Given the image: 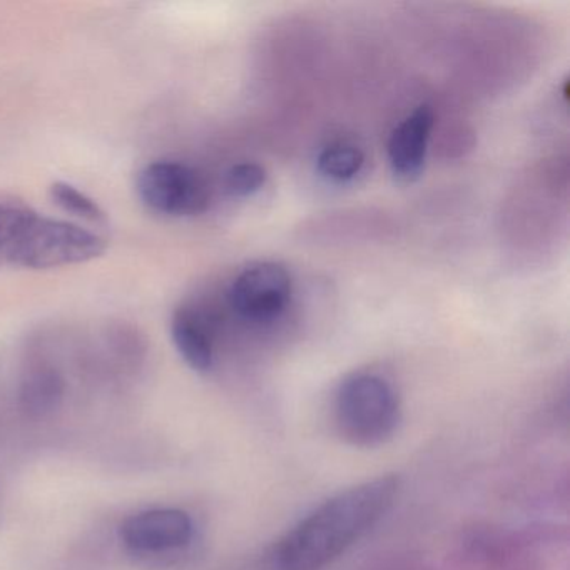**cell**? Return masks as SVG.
I'll return each instance as SVG.
<instances>
[{"instance_id": "obj_6", "label": "cell", "mask_w": 570, "mask_h": 570, "mask_svg": "<svg viewBox=\"0 0 570 570\" xmlns=\"http://www.w3.org/2000/svg\"><path fill=\"white\" fill-rule=\"evenodd\" d=\"M122 546L138 556H159L185 549L195 537V523L181 509L156 507L132 513L119 527Z\"/></svg>"}, {"instance_id": "obj_10", "label": "cell", "mask_w": 570, "mask_h": 570, "mask_svg": "<svg viewBox=\"0 0 570 570\" xmlns=\"http://www.w3.org/2000/svg\"><path fill=\"white\" fill-rule=\"evenodd\" d=\"M318 173L333 183L353 181L365 166V155L353 145H333L318 156Z\"/></svg>"}, {"instance_id": "obj_11", "label": "cell", "mask_w": 570, "mask_h": 570, "mask_svg": "<svg viewBox=\"0 0 570 570\" xmlns=\"http://www.w3.org/2000/svg\"><path fill=\"white\" fill-rule=\"evenodd\" d=\"M51 196L56 205L61 206L65 212L72 213L79 218L88 219V222H102L105 212L95 199L86 196L85 193L76 189L68 183H56L51 188Z\"/></svg>"}, {"instance_id": "obj_13", "label": "cell", "mask_w": 570, "mask_h": 570, "mask_svg": "<svg viewBox=\"0 0 570 570\" xmlns=\"http://www.w3.org/2000/svg\"><path fill=\"white\" fill-rule=\"evenodd\" d=\"M223 185L229 196L248 198V196L262 191L263 186L266 185V171L255 163H242V165L233 166L226 173Z\"/></svg>"}, {"instance_id": "obj_8", "label": "cell", "mask_w": 570, "mask_h": 570, "mask_svg": "<svg viewBox=\"0 0 570 570\" xmlns=\"http://www.w3.org/2000/svg\"><path fill=\"white\" fill-rule=\"evenodd\" d=\"M66 380L55 365L36 362L26 370L19 389V403L29 416H46L65 400Z\"/></svg>"}, {"instance_id": "obj_12", "label": "cell", "mask_w": 570, "mask_h": 570, "mask_svg": "<svg viewBox=\"0 0 570 570\" xmlns=\"http://www.w3.org/2000/svg\"><path fill=\"white\" fill-rule=\"evenodd\" d=\"M32 209L14 199H0V265H8L9 249Z\"/></svg>"}, {"instance_id": "obj_9", "label": "cell", "mask_w": 570, "mask_h": 570, "mask_svg": "<svg viewBox=\"0 0 570 570\" xmlns=\"http://www.w3.org/2000/svg\"><path fill=\"white\" fill-rule=\"evenodd\" d=\"M171 336L176 350L196 372H209L215 363L212 332L199 313L179 308L171 320Z\"/></svg>"}, {"instance_id": "obj_2", "label": "cell", "mask_w": 570, "mask_h": 570, "mask_svg": "<svg viewBox=\"0 0 570 570\" xmlns=\"http://www.w3.org/2000/svg\"><path fill=\"white\" fill-rule=\"evenodd\" d=\"M335 420L338 432L352 445H380L399 426V395L385 376L355 373L336 392Z\"/></svg>"}, {"instance_id": "obj_7", "label": "cell", "mask_w": 570, "mask_h": 570, "mask_svg": "<svg viewBox=\"0 0 570 570\" xmlns=\"http://www.w3.org/2000/svg\"><path fill=\"white\" fill-rule=\"evenodd\" d=\"M433 119L435 118L432 108L420 106L409 118L403 119L390 136V168L402 181H413L422 175Z\"/></svg>"}, {"instance_id": "obj_3", "label": "cell", "mask_w": 570, "mask_h": 570, "mask_svg": "<svg viewBox=\"0 0 570 570\" xmlns=\"http://www.w3.org/2000/svg\"><path fill=\"white\" fill-rule=\"evenodd\" d=\"M105 249V239L96 233L32 212L12 243L8 265L31 269L59 268L91 262Z\"/></svg>"}, {"instance_id": "obj_4", "label": "cell", "mask_w": 570, "mask_h": 570, "mask_svg": "<svg viewBox=\"0 0 570 570\" xmlns=\"http://www.w3.org/2000/svg\"><path fill=\"white\" fill-rule=\"evenodd\" d=\"M141 202L166 216H196L208 209L209 189L196 169L183 163H153L138 179Z\"/></svg>"}, {"instance_id": "obj_5", "label": "cell", "mask_w": 570, "mask_h": 570, "mask_svg": "<svg viewBox=\"0 0 570 570\" xmlns=\"http://www.w3.org/2000/svg\"><path fill=\"white\" fill-rule=\"evenodd\" d=\"M292 298V276L278 263H258L239 273L229 288L232 308L253 323L278 318Z\"/></svg>"}, {"instance_id": "obj_1", "label": "cell", "mask_w": 570, "mask_h": 570, "mask_svg": "<svg viewBox=\"0 0 570 570\" xmlns=\"http://www.w3.org/2000/svg\"><path fill=\"white\" fill-rule=\"evenodd\" d=\"M395 475L379 476L323 502L266 553L262 570H322L362 539L392 509Z\"/></svg>"}]
</instances>
